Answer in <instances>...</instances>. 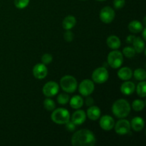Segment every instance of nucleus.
Listing matches in <instances>:
<instances>
[{
	"label": "nucleus",
	"instance_id": "obj_16",
	"mask_svg": "<svg viewBox=\"0 0 146 146\" xmlns=\"http://www.w3.org/2000/svg\"><path fill=\"white\" fill-rule=\"evenodd\" d=\"M130 123H131V128H132L133 131H137V132L142 131L145 126L144 120L141 117L138 116L133 118Z\"/></svg>",
	"mask_w": 146,
	"mask_h": 146
},
{
	"label": "nucleus",
	"instance_id": "obj_20",
	"mask_svg": "<svg viewBox=\"0 0 146 146\" xmlns=\"http://www.w3.org/2000/svg\"><path fill=\"white\" fill-rule=\"evenodd\" d=\"M128 29L130 30L131 32L138 34V33L142 31V30L143 29V26L142 23L140 22L138 20H133L128 24Z\"/></svg>",
	"mask_w": 146,
	"mask_h": 146
},
{
	"label": "nucleus",
	"instance_id": "obj_32",
	"mask_svg": "<svg viewBox=\"0 0 146 146\" xmlns=\"http://www.w3.org/2000/svg\"><path fill=\"white\" fill-rule=\"evenodd\" d=\"M125 0H114L113 6L116 9H121L125 6Z\"/></svg>",
	"mask_w": 146,
	"mask_h": 146
},
{
	"label": "nucleus",
	"instance_id": "obj_27",
	"mask_svg": "<svg viewBox=\"0 0 146 146\" xmlns=\"http://www.w3.org/2000/svg\"><path fill=\"white\" fill-rule=\"evenodd\" d=\"M123 55L125 56V57L131 58L135 56V53L136 52H135L133 47L126 46L123 48Z\"/></svg>",
	"mask_w": 146,
	"mask_h": 146
},
{
	"label": "nucleus",
	"instance_id": "obj_15",
	"mask_svg": "<svg viewBox=\"0 0 146 146\" xmlns=\"http://www.w3.org/2000/svg\"><path fill=\"white\" fill-rule=\"evenodd\" d=\"M101 109L96 106H91L88 108L86 112V115L88 118L92 121H96L101 116Z\"/></svg>",
	"mask_w": 146,
	"mask_h": 146
},
{
	"label": "nucleus",
	"instance_id": "obj_35",
	"mask_svg": "<svg viewBox=\"0 0 146 146\" xmlns=\"http://www.w3.org/2000/svg\"><path fill=\"white\" fill-rule=\"evenodd\" d=\"M135 37L136 36H133V35L128 36L126 38V42L129 43V44H132L133 41V40L135 39Z\"/></svg>",
	"mask_w": 146,
	"mask_h": 146
},
{
	"label": "nucleus",
	"instance_id": "obj_2",
	"mask_svg": "<svg viewBox=\"0 0 146 146\" xmlns=\"http://www.w3.org/2000/svg\"><path fill=\"white\" fill-rule=\"evenodd\" d=\"M112 112L117 118H125L131 112V106L126 100L118 99L113 104Z\"/></svg>",
	"mask_w": 146,
	"mask_h": 146
},
{
	"label": "nucleus",
	"instance_id": "obj_22",
	"mask_svg": "<svg viewBox=\"0 0 146 146\" xmlns=\"http://www.w3.org/2000/svg\"><path fill=\"white\" fill-rule=\"evenodd\" d=\"M132 44L136 53H141L145 50V42L140 37H135Z\"/></svg>",
	"mask_w": 146,
	"mask_h": 146
},
{
	"label": "nucleus",
	"instance_id": "obj_26",
	"mask_svg": "<svg viewBox=\"0 0 146 146\" xmlns=\"http://www.w3.org/2000/svg\"><path fill=\"white\" fill-rule=\"evenodd\" d=\"M44 106L48 111H52L55 109L56 104L52 99L48 98L44 100Z\"/></svg>",
	"mask_w": 146,
	"mask_h": 146
},
{
	"label": "nucleus",
	"instance_id": "obj_6",
	"mask_svg": "<svg viewBox=\"0 0 146 146\" xmlns=\"http://www.w3.org/2000/svg\"><path fill=\"white\" fill-rule=\"evenodd\" d=\"M109 74L108 70L105 67H99L94 71L92 74V80L96 84H101L106 82L108 79Z\"/></svg>",
	"mask_w": 146,
	"mask_h": 146
},
{
	"label": "nucleus",
	"instance_id": "obj_25",
	"mask_svg": "<svg viewBox=\"0 0 146 146\" xmlns=\"http://www.w3.org/2000/svg\"><path fill=\"white\" fill-rule=\"evenodd\" d=\"M145 102L142 100L136 99L133 102L132 108L135 111H141L145 108Z\"/></svg>",
	"mask_w": 146,
	"mask_h": 146
},
{
	"label": "nucleus",
	"instance_id": "obj_23",
	"mask_svg": "<svg viewBox=\"0 0 146 146\" xmlns=\"http://www.w3.org/2000/svg\"><path fill=\"white\" fill-rule=\"evenodd\" d=\"M138 95L141 98H145L146 96V83L145 81H142L138 84L136 88Z\"/></svg>",
	"mask_w": 146,
	"mask_h": 146
},
{
	"label": "nucleus",
	"instance_id": "obj_24",
	"mask_svg": "<svg viewBox=\"0 0 146 146\" xmlns=\"http://www.w3.org/2000/svg\"><path fill=\"white\" fill-rule=\"evenodd\" d=\"M133 76L138 81H145L146 78L145 70L143 68H137L133 73Z\"/></svg>",
	"mask_w": 146,
	"mask_h": 146
},
{
	"label": "nucleus",
	"instance_id": "obj_12",
	"mask_svg": "<svg viewBox=\"0 0 146 146\" xmlns=\"http://www.w3.org/2000/svg\"><path fill=\"white\" fill-rule=\"evenodd\" d=\"M99 124L100 126L103 130L108 131L113 129L114 125H115V121H114V119L112 117L108 115H106L101 117Z\"/></svg>",
	"mask_w": 146,
	"mask_h": 146
},
{
	"label": "nucleus",
	"instance_id": "obj_21",
	"mask_svg": "<svg viewBox=\"0 0 146 146\" xmlns=\"http://www.w3.org/2000/svg\"><path fill=\"white\" fill-rule=\"evenodd\" d=\"M68 102L70 103V106L71 108H74V109L81 108L84 105V99L81 96L78 95L73 96Z\"/></svg>",
	"mask_w": 146,
	"mask_h": 146
},
{
	"label": "nucleus",
	"instance_id": "obj_8",
	"mask_svg": "<svg viewBox=\"0 0 146 146\" xmlns=\"http://www.w3.org/2000/svg\"><path fill=\"white\" fill-rule=\"evenodd\" d=\"M115 131L117 134L121 135H126L131 130V123L129 121L124 118H121L114 125Z\"/></svg>",
	"mask_w": 146,
	"mask_h": 146
},
{
	"label": "nucleus",
	"instance_id": "obj_14",
	"mask_svg": "<svg viewBox=\"0 0 146 146\" xmlns=\"http://www.w3.org/2000/svg\"><path fill=\"white\" fill-rule=\"evenodd\" d=\"M135 90V84L132 81H125L121 86V91L123 94L125 96H130L134 93Z\"/></svg>",
	"mask_w": 146,
	"mask_h": 146
},
{
	"label": "nucleus",
	"instance_id": "obj_28",
	"mask_svg": "<svg viewBox=\"0 0 146 146\" xmlns=\"http://www.w3.org/2000/svg\"><path fill=\"white\" fill-rule=\"evenodd\" d=\"M70 100V97L66 94H60L57 97V101L58 103L61 105H65L68 104Z\"/></svg>",
	"mask_w": 146,
	"mask_h": 146
},
{
	"label": "nucleus",
	"instance_id": "obj_10",
	"mask_svg": "<svg viewBox=\"0 0 146 146\" xmlns=\"http://www.w3.org/2000/svg\"><path fill=\"white\" fill-rule=\"evenodd\" d=\"M59 91V86L55 81H48L43 87V94L46 97H52L56 95Z\"/></svg>",
	"mask_w": 146,
	"mask_h": 146
},
{
	"label": "nucleus",
	"instance_id": "obj_30",
	"mask_svg": "<svg viewBox=\"0 0 146 146\" xmlns=\"http://www.w3.org/2000/svg\"><path fill=\"white\" fill-rule=\"evenodd\" d=\"M53 61V57L51 54H45L41 56V61L44 64L46 65V64H49Z\"/></svg>",
	"mask_w": 146,
	"mask_h": 146
},
{
	"label": "nucleus",
	"instance_id": "obj_18",
	"mask_svg": "<svg viewBox=\"0 0 146 146\" xmlns=\"http://www.w3.org/2000/svg\"><path fill=\"white\" fill-rule=\"evenodd\" d=\"M106 44L111 49H118L121 46V40L118 36L115 35L110 36L106 40Z\"/></svg>",
	"mask_w": 146,
	"mask_h": 146
},
{
	"label": "nucleus",
	"instance_id": "obj_37",
	"mask_svg": "<svg viewBox=\"0 0 146 146\" xmlns=\"http://www.w3.org/2000/svg\"><path fill=\"white\" fill-rule=\"evenodd\" d=\"M97 1H106V0H97Z\"/></svg>",
	"mask_w": 146,
	"mask_h": 146
},
{
	"label": "nucleus",
	"instance_id": "obj_9",
	"mask_svg": "<svg viewBox=\"0 0 146 146\" xmlns=\"http://www.w3.org/2000/svg\"><path fill=\"white\" fill-rule=\"evenodd\" d=\"M115 11L111 7H105L100 11V19L105 24H109L115 18Z\"/></svg>",
	"mask_w": 146,
	"mask_h": 146
},
{
	"label": "nucleus",
	"instance_id": "obj_7",
	"mask_svg": "<svg viewBox=\"0 0 146 146\" xmlns=\"http://www.w3.org/2000/svg\"><path fill=\"white\" fill-rule=\"evenodd\" d=\"M95 86L94 81L89 79H85L81 82L78 86V91L79 93L84 96H88L91 95L94 91Z\"/></svg>",
	"mask_w": 146,
	"mask_h": 146
},
{
	"label": "nucleus",
	"instance_id": "obj_34",
	"mask_svg": "<svg viewBox=\"0 0 146 146\" xmlns=\"http://www.w3.org/2000/svg\"><path fill=\"white\" fill-rule=\"evenodd\" d=\"M86 104L88 106H93V104H94V99H93L92 97L89 96H87L86 99Z\"/></svg>",
	"mask_w": 146,
	"mask_h": 146
},
{
	"label": "nucleus",
	"instance_id": "obj_31",
	"mask_svg": "<svg viewBox=\"0 0 146 146\" xmlns=\"http://www.w3.org/2000/svg\"><path fill=\"white\" fill-rule=\"evenodd\" d=\"M64 38L65 39V41H68V42H71V41H72L74 40V34L70 30H67V31H66L64 33Z\"/></svg>",
	"mask_w": 146,
	"mask_h": 146
},
{
	"label": "nucleus",
	"instance_id": "obj_33",
	"mask_svg": "<svg viewBox=\"0 0 146 146\" xmlns=\"http://www.w3.org/2000/svg\"><path fill=\"white\" fill-rule=\"evenodd\" d=\"M65 125L66 129L68 131H74L76 129V125L74 123H73L71 121H68L66 123H65Z\"/></svg>",
	"mask_w": 146,
	"mask_h": 146
},
{
	"label": "nucleus",
	"instance_id": "obj_11",
	"mask_svg": "<svg viewBox=\"0 0 146 146\" xmlns=\"http://www.w3.org/2000/svg\"><path fill=\"white\" fill-rule=\"evenodd\" d=\"M33 74L37 79H44L48 74V68L43 63L37 64L33 68Z\"/></svg>",
	"mask_w": 146,
	"mask_h": 146
},
{
	"label": "nucleus",
	"instance_id": "obj_29",
	"mask_svg": "<svg viewBox=\"0 0 146 146\" xmlns=\"http://www.w3.org/2000/svg\"><path fill=\"white\" fill-rule=\"evenodd\" d=\"M29 1L30 0H14V5L17 8L22 9L29 5Z\"/></svg>",
	"mask_w": 146,
	"mask_h": 146
},
{
	"label": "nucleus",
	"instance_id": "obj_36",
	"mask_svg": "<svg viewBox=\"0 0 146 146\" xmlns=\"http://www.w3.org/2000/svg\"><path fill=\"white\" fill-rule=\"evenodd\" d=\"M143 31V39L146 40V36H145V33H146V29L143 28V29L142 30Z\"/></svg>",
	"mask_w": 146,
	"mask_h": 146
},
{
	"label": "nucleus",
	"instance_id": "obj_5",
	"mask_svg": "<svg viewBox=\"0 0 146 146\" xmlns=\"http://www.w3.org/2000/svg\"><path fill=\"white\" fill-rule=\"evenodd\" d=\"M108 65L113 68H118L122 66L123 63V56L121 51L113 50L108 54L107 57Z\"/></svg>",
	"mask_w": 146,
	"mask_h": 146
},
{
	"label": "nucleus",
	"instance_id": "obj_19",
	"mask_svg": "<svg viewBox=\"0 0 146 146\" xmlns=\"http://www.w3.org/2000/svg\"><path fill=\"white\" fill-rule=\"evenodd\" d=\"M76 24V19L74 16H67L63 20L62 26L63 28L66 30H71V29L74 28Z\"/></svg>",
	"mask_w": 146,
	"mask_h": 146
},
{
	"label": "nucleus",
	"instance_id": "obj_3",
	"mask_svg": "<svg viewBox=\"0 0 146 146\" xmlns=\"http://www.w3.org/2000/svg\"><path fill=\"white\" fill-rule=\"evenodd\" d=\"M53 122L58 125H63L70 121L71 115L68 111L64 108H58L54 110L51 115Z\"/></svg>",
	"mask_w": 146,
	"mask_h": 146
},
{
	"label": "nucleus",
	"instance_id": "obj_13",
	"mask_svg": "<svg viewBox=\"0 0 146 146\" xmlns=\"http://www.w3.org/2000/svg\"><path fill=\"white\" fill-rule=\"evenodd\" d=\"M86 118V113L82 110H78L73 113L71 117V121L76 125H81L84 123Z\"/></svg>",
	"mask_w": 146,
	"mask_h": 146
},
{
	"label": "nucleus",
	"instance_id": "obj_17",
	"mask_svg": "<svg viewBox=\"0 0 146 146\" xmlns=\"http://www.w3.org/2000/svg\"><path fill=\"white\" fill-rule=\"evenodd\" d=\"M118 76L123 81H128L133 76V71L128 67H123L118 71Z\"/></svg>",
	"mask_w": 146,
	"mask_h": 146
},
{
	"label": "nucleus",
	"instance_id": "obj_4",
	"mask_svg": "<svg viewBox=\"0 0 146 146\" xmlns=\"http://www.w3.org/2000/svg\"><path fill=\"white\" fill-rule=\"evenodd\" d=\"M60 86L61 88H62L63 91L65 92L71 94L74 93L77 89L78 84L77 81L74 76L70 75L64 76L60 80Z\"/></svg>",
	"mask_w": 146,
	"mask_h": 146
},
{
	"label": "nucleus",
	"instance_id": "obj_1",
	"mask_svg": "<svg viewBox=\"0 0 146 146\" xmlns=\"http://www.w3.org/2000/svg\"><path fill=\"white\" fill-rule=\"evenodd\" d=\"M71 144L74 146H93L96 144V137L90 130H79L73 135Z\"/></svg>",
	"mask_w": 146,
	"mask_h": 146
}]
</instances>
